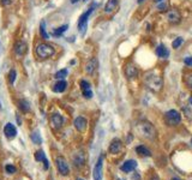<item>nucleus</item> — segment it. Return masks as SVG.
<instances>
[{
	"label": "nucleus",
	"instance_id": "13",
	"mask_svg": "<svg viewBox=\"0 0 192 180\" xmlns=\"http://www.w3.org/2000/svg\"><path fill=\"white\" fill-rule=\"evenodd\" d=\"M4 133H5V136H6L7 138H13V137H16L17 130H16L15 125H12L11 123L6 124L5 127H4Z\"/></svg>",
	"mask_w": 192,
	"mask_h": 180
},
{
	"label": "nucleus",
	"instance_id": "29",
	"mask_svg": "<svg viewBox=\"0 0 192 180\" xmlns=\"http://www.w3.org/2000/svg\"><path fill=\"white\" fill-rule=\"evenodd\" d=\"M185 84L190 90H192V73H187L185 76Z\"/></svg>",
	"mask_w": 192,
	"mask_h": 180
},
{
	"label": "nucleus",
	"instance_id": "4",
	"mask_svg": "<svg viewBox=\"0 0 192 180\" xmlns=\"http://www.w3.org/2000/svg\"><path fill=\"white\" fill-rule=\"evenodd\" d=\"M164 117H166V121H167L169 125H178L181 121V115L174 109L168 111L167 113H166Z\"/></svg>",
	"mask_w": 192,
	"mask_h": 180
},
{
	"label": "nucleus",
	"instance_id": "34",
	"mask_svg": "<svg viewBox=\"0 0 192 180\" xmlns=\"http://www.w3.org/2000/svg\"><path fill=\"white\" fill-rule=\"evenodd\" d=\"M42 162H43V168H45V169L47 171V169L49 168V162H48V160L46 159V160H43Z\"/></svg>",
	"mask_w": 192,
	"mask_h": 180
},
{
	"label": "nucleus",
	"instance_id": "39",
	"mask_svg": "<svg viewBox=\"0 0 192 180\" xmlns=\"http://www.w3.org/2000/svg\"><path fill=\"white\" fill-rule=\"evenodd\" d=\"M143 1H144V0H138V3H139V4H140V3H143Z\"/></svg>",
	"mask_w": 192,
	"mask_h": 180
},
{
	"label": "nucleus",
	"instance_id": "20",
	"mask_svg": "<svg viewBox=\"0 0 192 180\" xmlns=\"http://www.w3.org/2000/svg\"><path fill=\"white\" fill-rule=\"evenodd\" d=\"M118 1H119V0H108L106 6H105L106 13H111L112 11H114L115 7H117V5H118Z\"/></svg>",
	"mask_w": 192,
	"mask_h": 180
},
{
	"label": "nucleus",
	"instance_id": "45",
	"mask_svg": "<svg viewBox=\"0 0 192 180\" xmlns=\"http://www.w3.org/2000/svg\"><path fill=\"white\" fill-rule=\"evenodd\" d=\"M118 180H121V179H118Z\"/></svg>",
	"mask_w": 192,
	"mask_h": 180
},
{
	"label": "nucleus",
	"instance_id": "24",
	"mask_svg": "<svg viewBox=\"0 0 192 180\" xmlns=\"http://www.w3.org/2000/svg\"><path fill=\"white\" fill-rule=\"evenodd\" d=\"M67 28H69V25H67V24L61 25V27H59V28H57V29H53L52 34H53L54 36H61L64 33H65V31L67 30Z\"/></svg>",
	"mask_w": 192,
	"mask_h": 180
},
{
	"label": "nucleus",
	"instance_id": "18",
	"mask_svg": "<svg viewBox=\"0 0 192 180\" xmlns=\"http://www.w3.org/2000/svg\"><path fill=\"white\" fill-rule=\"evenodd\" d=\"M66 88H67L66 81L61 79V81L57 82V83L53 85V91H54V93H64V91L66 90Z\"/></svg>",
	"mask_w": 192,
	"mask_h": 180
},
{
	"label": "nucleus",
	"instance_id": "19",
	"mask_svg": "<svg viewBox=\"0 0 192 180\" xmlns=\"http://www.w3.org/2000/svg\"><path fill=\"white\" fill-rule=\"evenodd\" d=\"M156 54L162 58V59H166V58H168L169 57V50L166 48L164 45H160L157 48H156Z\"/></svg>",
	"mask_w": 192,
	"mask_h": 180
},
{
	"label": "nucleus",
	"instance_id": "38",
	"mask_svg": "<svg viewBox=\"0 0 192 180\" xmlns=\"http://www.w3.org/2000/svg\"><path fill=\"white\" fill-rule=\"evenodd\" d=\"M172 180H181V179H179V178H173Z\"/></svg>",
	"mask_w": 192,
	"mask_h": 180
},
{
	"label": "nucleus",
	"instance_id": "32",
	"mask_svg": "<svg viewBox=\"0 0 192 180\" xmlns=\"http://www.w3.org/2000/svg\"><path fill=\"white\" fill-rule=\"evenodd\" d=\"M183 41H184V40H183V37H176L175 40L173 41V43H172L173 48H175V49H176V48H179V47H180V45L183 43Z\"/></svg>",
	"mask_w": 192,
	"mask_h": 180
},
{
	"label": "nucleus",
	"instance_id": "17",
	"mask_svg": "<svg viewBox=\"0 0 192 180\" xmlns=\"http://www.w3.org/2000/svg\"><path fill=\"white\" fill-rule=\"evenodd\" d=\"M96 67H97V60H96L95 58H93V59H90V60L86 62V65H85V71H86V73H89V74H93L94 71L96 70Z\"/></svg>",
	"mask_w": 192,
	"mask_h": 180
},
{
	"label": "nucleus",
	"instance_id": "15",
	"mask_svg": "<svg viewBox=\"0 0 192 180\" xmlns=\"http://www.w3.org/2000/svg\"><path fill=\"white\" fill-rule=\"evenodd\" d=\"M121 147H123L121 140L118 139V138H115V139H113L112 142H111V145H109V152H112V154H118V152L121 150Z\"/></svg>",
	"mask_w": 192,
	"mask_h": 180
},
{
	"label": "nucleus",
	"instance_id": "7",
	"mask_svg": "<svg viewBox=\"0 0 192 180\" xmlns=\"http://www.w3.org/2000/svg\"><path fill=\"white\" fill-rule=\"evenodd\" d=\"M94 7H95V5H93V6H91L90 9H89L86 12H84V13L79 17L78 29H79L81 33H83V30H84V28H85V25H86V22H88V18H89V16H90V15L93 13V11H94Z\"/></svg>",
	"mask_w": 192,
	"mask_h": 180
},
{
	"label": "nucleus",
	"instance_id": "11",
	"mask_svg": "<svg viewBox=\"0 0 192 180\" xmlns=\"http://www.w3.org/2000/svg\"><path fill=\"white\" fill-rule=\"evenodd\" d=\"M81 89H82V93H83V96L85 99H91L93 97V91L90 89V84L86 81H81Z\"/></svg>",
	"mask_w": 192,
	"mask_h": 180
},
{
	"label": "nucleus",
	"instance_id": "30",
	"mask_svg": "<svg viewBox=\"0 0 192 180\" xmlns=\"http://www.w3.org/2000/svg\"><path fill=\"white\" fill-rule=\"evenodd\" d=\"M40 33H41V36H42V38H48V34H47V31H46V24L43 23V22H41V24H40Z\"/></svg>",
	"mask_w": 192,
	"mask_h": 180
},
{
	"label": "nucleus",
	"instance_id": "3",
	"mask_svg": "<svg viewBox=\"0 0 192 180\" xmlns=\"http://www.w3.org/2000/svg\"><path fill=\"white\" fill-rule=\"evenodd\" d=\"M36 54L40 59H47V58L52 57L54 54V48L50 45L41 43V45H38L37 48H36Z\"/></svg>",
	"mask_w": 192,
	"mask_h": 180
},
{
	"label": "nucleus",
	"instance_id": "42",
	"mask_svg": "<svg viewBox=\"0 0 192 180\" xmlns=\"http://www.w3.org/2000/svg\"><path fill=\"white\" fill-rule=\"evenodd\" d=\"M77 180H83V179H81V178H78V179H77Z\"/></svg>",
	"mask_w": 192,
	"mask_h": 180
},
{
	"label": "nucleus",
	"instance_id": "43",
	"mask_svg": "<svg viewBox=\"0 0 192 180\" xmlns=\"http://www.w3.org/2000/svg\"><path fill=\"white\" fill-rule=\"evenodd\" d=\"M0 109H1V103H0Z\"/></svg>",
	"mask_w": 192,
	"mask_h": 180
},
{
	"label": "nucleus",
	"instance_id": "1",
	"mask_svg": "<svg viewBox=\"0 0 192 180\" xmlns=\"http://www.w3.org/2000/svg\"><path fill=\"white\" fill-rule=\"evenodd\" d=\"M144 82H145L147 86L150 90H152V91H160L162 85H163L162 77L156 71H149V72H147L145 76H144Z\"/></svg>",
	"mask_w": 192,
	"mask_h": 180
},
{
	"label": "nucleus",
	"instance_id": "22",
	"mask_svg": "<svg viewBox=\"0 0 192 180\" xmlns=\"http://www.w3.org/2000/svg\"><path fill=\"white\" fill-rule=\"evenodd\" d=\"M73 161L76 163V166H83L84 164V161H85V157H84V152H78L76 154L74 157H73Z\"/></svg>",
	"mask_w": 192,
	"mask_h": 180
},
{
	"label": "nucleus",
	"instance_id": "21",
	"mask_svg": "<svg viewBox=\"0 0 192 180\" xmlns=\"http://www.w3.org/2000/svg\"><path fill=\"white\" fill-rule=\"evenodd\" d=\"M136 151H137V154L138 155H140V156H151V152H150V150L149 149H147L144 145H138L137 148H136Z\"/></svg>",
	"mask_w": 192,
	"mask_h": 180
},
{
	"label": "nucleus",
	"instance_id": "6",
	"mask_svg": "<svg viewBox=\"0 0 192 180\" xmlns=\"http://www.w3.org/2000/svg\"><path fill=\"white\" fill-rule=\"evenodd\" d=\"M102 167H103V156H100L94 167V172H93L94 180H102Z\"/></svg>",
	"mask_w": 192,
	"mask_h": 180
},
{
	"label": "nucleus",
	"instance_id": "37",
	"mask_svg": "<svg viewBox=\"0 0 192 180\" xmlns=\"http://www.w3.org/2000/svg\"><path fill=\"white\" fill-rule=\"evenodd\" d=\"M77 1H78V0H71V3H72V4H74V3H77Z\"/></svg>",
	"mask_w": 192,
	"mask_h": 180
},
{
	"label": "nucleus",
	"instance_id": "8",
	"mask_svg": "<svg viewBox=\"0 0 192 180\" xmlns=\"http://www.w3.org/2000/svg\"><path fill=\"white\" fill-rule=\"evenodd\" d=\"M62 124H64V119L59 113L52 114V117H50V125H52L53 128L58 130V128H60L62 126Z\"/></svg>",
	"mask_w": 192,
	"mask_h": 180
},
{
	"label": "nucleus",
	"instance_id": "40",
	"mask_svg": "<svg viewBox=\"0 0 192 180\" xmlns=\"http://www.w3.org/2000/svg\"><path fill=\"white\" fill-rule=\"evenodd\" d=\"M155 1H156V3H160V1H162V0H155Z\"/></svg>",
	"mask_w": 192,
	"mask_h": 180
},
{
	"label": "nucleus",
	"instance_id": "27",
	"mask_svg": "<svg viewBox=\"0 0 192 180\" xmlns=\"http://www.w3.org/2000/svg\"><path fill=\"white\" fill-rule=\"evenodd\" d=\"M66 76H67V70L66 69H62V70H60V71H58L55 73V78L57 79H64Z\"/></svg>",
	"mask_w": 192,
	"mask_h": 180
},
{
	"label": "nucleus",
	"instance_id": "33",
	"mask_svg": "<svg viewBox=\"0 0 192 180\" xmlns=\"http://www.w3.org/2000/svg\"><path fill=\"white\" fill-rule=\"evenodd\" d=\"M184 62L186 64L187 66H192V57H186L184 59Z\"/></svg>",
	"mask_w": 192,
	"mask_h": 180
},
{
	"label": "nucleus",
	"instance_id": "2",
	"mask_svg": "<svg viewBox=\"0 0 192 180\" xmlns=\"http://www.w3.org/2000/svg\"><path fill=\"white\" fill-rule=\"evenodd\" d=\"M137 130L139 132L140 136H143L147 139H154L156 136V131H155V127H154L148 121H142L137 125Z\"/></svg>",
	"mask_w": 192,
	"mask_h": 180
},
{
	"label": "nucleus",
	"instance_id": "44",
	"mask_svg": "<svg viewBox=\"0 0 192 180\" xmlns=\"http://www.w3.org/2000/svg\"><path fill=\"white\" fill-rule=\"evenodd\" d=\"M191 144H192V139H191Z\"/></svg>",
	"mask_w": 192,
	"mask_h": 180
},
{
	"label": "nucleus",
	"instance_id": "5",
	"mask_svg": "<svg viewBox=\"0 0 192 180\" xmlns=\"http://www.w3.org/2000/svg\"><path fill=\"white\" fill-rule=\"evenodd\" d=\"M55 162H57V167H58L59 173L61 175H67L70 172V168H69V164L66 163V160L62 156H59V157H57Z\"/></svg>",
	"mask_w": 192,
	"mask_h": 180
},
{
	"label": "nucleus",
	"instance_id": "12",
	"mask_svg": "<svg viewBox=\"0 0 192 180\" xmlns=\"http://www.w3.org/2000/svg\"><path fill=\"white\" fill-rule=\"evenodd\" d=\"M86 125H88V121L84 117H77L74 119V127L78 130L79 132H83L85 128H86Z\"/></svg>",
	"mask_w": 192,
	"mask_h": 180
},
{
	"label": "nucleus",
	"instance_id": "10",
	"mask_svg": "<svg viewBox=\"0 0 192 180\" xmlns=\"http://www.w3.org/2000/svg\"><path fill=\"white\" fill-rule=\"evenodd\" d=\"M15 52L18 57H23L24 54H27L28 52V45L24 41H18L15 45Z\"/></svg>",
	"mask_w": 192,
	"mask_h": 180
},
{
	"label": "nucleus",
	"instance_id": "26",
	"mask_svg": "<svg viewBox=\"0 0 192 180\" xmlns=\"http://www.w3.org/2000/svg\"><path fill=\"white\" fill-rule=\"evenodd\" d=\"M35 160L38 161V162L46 160V154H45V151H43V150H37V151L35 152Z\"/></svg>",
	"mask_w": 192,
	"mask_h": 180
},
{
	"label": "nucleus",
	"instance_id": "36",
	"mask_svg": "<svg viewBox=\"0 0 192 180\" xmlns=\"http://www.w3.org/2000/svg\"><path fill=\"white\" fill-rule=\"evenodd\" d=\"M1 1H3L4 5H9L10 4V0H1Z\"/></svg>",
	"mask_w": 192,
	"mask_h": 180
},
{
	"label": "nucleus",
	"instance_id": "9",
	"mask_svg": "<svg viewBox=\"0 0 192 180\" xmlns=\"http://www.w3.org/2000/svg\"><path fill=\"white\" fill-rule=\"evenodd\" d=\"M124 71H125V76H126L129 79L135 78V77H137V74H138L137 67L133 65V64H131V62L126 64V66H125V70H124Z\"/></svg>",
	"mask_w": 192,
	"mask_h": 180
},
{
	"label": "nucleus",
	"instance_id": "23",
	"mask_svg": "<svg viewBox=\"0 0 192 180\" xmlns=\"http://www.w3.org/2000/svg\"><path fill=\"white\" fill-rule=\"evenodd\" d=\"M18 108L24 112V113H27L30 111V106H29V102L27 100H19L18 101Z\"/></svg>",
	"mask_w": 192,
	"mask_h": 180
},
{
	"label": "nucleus",
	"instance_id": "16",
	"mask_svg": "<svg viewBox=\"0 0 192 180\" xmlns=\"http://www.w3.org/2000/svg\"><path fill=\"white\" fill-rule=\"evenodd\" d=\"M137 167V162L135 160H129L123 163L121 166V171L125 172V173H129V172H132L135 168Z\"/></svg>",
	"mask_w": 192,
	"mask_h": 180
},
{
	"label": "nucleus",
	"instance_id": "31",
	"mask_svg": "<svg viewBox=\"0 0 192 180\" xmlns=\"http://www.w3.org/2000/svg\"><path fill=\"white\" fill-rule=\"evenodd\" d=\"M5 171H6V173H9V174H15V173L17 172V168H16L15 166H12V164H6Z\"/></svg>",
	"mask_w": 192,
	"mask_h": 180
},
{
	"label": "nucleus",
	"instance_id": "25",
	"mask_svg": "<svg viewBox=\"0 0 192 180\" xmlns=\"http://www.w3.org/2000/svg\"><path fill=\"white\" fill-rule=\"evenodd\" d=\"M31 140L35 144H41L42 143V138H41V136H40L38 132H33L31 133Z\"/></svg>",
	"mask_w": 192,
	"mask_h": 180
},
{
	"label": "nucleus",
	"instance_id": "28",
	"mask_svg": "<svg viewBox=\"0 0 192 180\" xmlns=\"http://www.w3.org/2000/svg\"><path fill=\"white\" fill-rule=\"evenodd\" d=\"M16 77H17V72H16V70H11V71L9 72V82H10L11 85L15 83Z\"/></svg>",
	"mask_w": 192,
	"mask_h": 180
},
{
	"label": "nucleus",
	"instance_id": "35",
	"mask_svg": "<svg viewBox=\"0 0 192 180\" xmlns=\"http://www.w3.org/2000/svg\"><path fill=\"white\" fill-rule=\"evenodd\" d=\"M132 179H133V180H139V175H138V174H135V175L132 176Z\"/></svg>",
	"mask_w": 192,
	"mask_h": 180
},
{
	"label": "nucleus",
	"instance_id": "14",
	"mask_svg": "<svg viewBox=\"0 0 192 180\" xmlns=\"http://www.w3.org/2000/svg\"><path fill=\"white\" fill-rule=\"evenodd\" d=\"M167 19H168L169 23L176 24V23L180 22V13H179L176 10H171L167 13Z\"/></svg>",
	"mask_w": 192,
	"mask_h": 180
},
{
	"label": "nucleus",
	"instance_id": "41",
	"mask_svg": "<svg viewBox=\"0 0 192 180\" xmlns=\"http://www.w3.org/2000/svg\"><path fill=\"white\" fill-rule=\"evenodd\" d=\"M190 103H191V105H192V97H191V99H190Z\"/></svg>",
	"mask_w": 192,
	"mask_h": 180
}]
</instances>
